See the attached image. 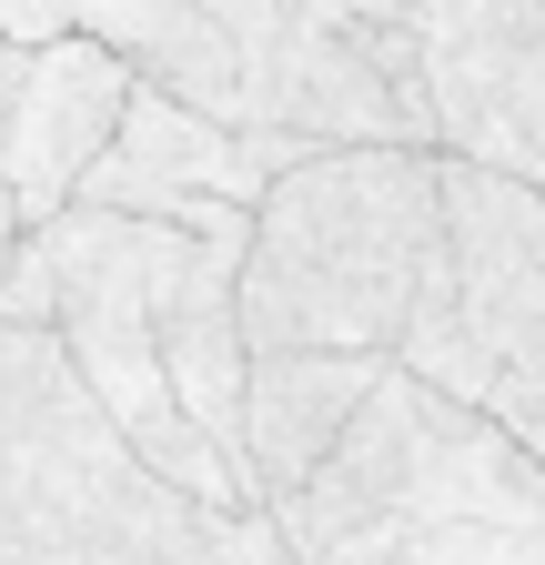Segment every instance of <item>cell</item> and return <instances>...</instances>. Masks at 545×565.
I'll use <instances>...</instances> for the list:
<instances>
[{"mask_svg":"<svg viewBox=\"0 0 545 565\" xmlns=\"http://www.w3.org/2000/svg\"><path fill=\"white\" fill-rule=\"evenodd\" d=\"M272 535L293 565H545V465L495 414L384 374Z\"/></svg>","mask_w":545,"mask_h":565,"instance_id":"cell-1","label":"cell"},{"mask_svg":"<svg viewBox=\"0 0 545 565\" xmlns=\"http://www.w3.org/2000/svg\"><path fill=\"white\" fill-rule=\"evenodd\" d=\"M445 233L435 152H313L253 212L243 343L253 353H364L394 364Z\"/></svg>","mask_w":545,"mask_h":565,"instance_id":"cell-2","label":"cell"},{"mask_svg":"<svg viewBox=\"0 0 545 565\" xmlns=\"http://www.w3.org/2000/svg\"><path fill=\"white\" fill-rule=\"evenodd\" d=\"M233 515H202L72 374L51 333L0 323V565H223Z\"/></svg>","mask_w":545,"mask_h":565,"instance_id":"cell-3","label":"cell"},{"mask_svg":"<svg viewBox=\"0 0 545 565\" xmlns=\"http://www.w3.org/2000/svg\"><path fill=\"white\" fill-rule=\"evenodd\" d=\"M435 182H445V233L425 263L415 323L394 343V374L485 414L545 333V192L445 152H435Z\"/></svg>","mask_w":545,"mask_h":565,"instance_id":"cell-4","label":"cell"},{"mask_svg":"<svg viewBox=\"0 0 545 565\" xmlns=\"http://www.w3.org/2000/svg\"><path fill=\"white\" fill-rule=\"evenodd\" d=\"M223 11L243 41V131L303 152H435V131L354 51L344 0H223Z\"/></svg>","mask_w":545,"mask_h":565,"instance_id":"cell-5","label":"cell"},{"mask_svg":"<svg viewBox=\"0 0 545 565\" xmlns=\"http://www.w3.org/2000/svg\"><path fill=\"white\" fill-rule=\"evenodd\" d=\"M435 152L545 192V0H415Z\"/></svg>","mask_w":545,"mask_h":565,"instance_id":"cell-6","label":"cell"},{"mask_svg":"<svg viewBox=\"0 0 545 565\" xmlns=\"http://www.w3.org/2000/svg\"><path fill=\"white\" fill-rule=\"evenodd\" d=\"M121 111H131V71H121L101 41L72 31V41L31 51L21 102H11V152H0V182H11L21 233H51L61 212L82 202V182L101 172Z\"/></svg>","mask_w":545,"mask_h":565,"instance_id":"cell-7","label":"cell"},{"mask_svg":"<svg viewBox=\"0 0 545 565\" xmlns=\"http://www.w3.org/2000/svg\"><path fill=\"white\" fill-rule=\"evenodd\" d=\"M384 374L394 364H364V353H253V384H243V484H253L263 515L323 475V455L354 435V414L374 404Z\"/></svg>","mask_w":545,"mask_h":565,"instance_id":"cell-8","label":"cell"},{"mask_svg":"<svg viewBox=\"0 0 545 565\" xmlns=\"http://www.w3.org/2000/svg\"><path fill=\"white\" fill-rule=\"evenodd\" d=\"M72 31L101 41L142 92L243 131V41H233L223 0H82Z\"/></svg>","mask_w":545,"mask_h":565,"instance_id":"cell-9","label":"cell"},{"mask_svg":"<svg viewBox=\"0 0 545 565\" xmlns=\"http://www.w3.org/2000/svg\"><path fill=\"white\" fill-rule=\"evenodd\" d=\"M21 71L31 51H0V152H11V102H21ZM21 253V212H11V182H0V263Z\"/></svg>","mask_w":545,"mask_h":565,"instance_id":"cell-10","label":"cell"},{"mask_svg":"<svg viewBox=\"0 0 545 565\" xmlns=\"http://www.w3.org/2000/svg\"><path fill=\"white\" fill-rule=\"evenodd\" d=\"M485 414H495L505 435H515V445H525V455L545 465V384H505V394H495Z\"/></svg>","mask_w":545,"mask_h":565,"instance_id":"cell-11","label":"cell"},{"mask_svg":"<svg viewBox=\"0 0 545 565\" xmlns=\"http://www.w3.org/2000/svg\"><path fill=\"white\" fill-rule=\"evenodd\" d=\"M223 565H293V555H284V535H272V515H233Z\"/></svg>","mask_w":545,"mask_h":565,"instance_id":"cell-12","label":"cell"},{"mask_svg":"<svg viewBox=\"0 0 545 565\" xmlns=\"http://www.w3.org/2000/svg\"><path fill=\"white\" fill-rule=\"evenodd\" d=\"M505 384H545V333H535V353H525V364H515Z\"/></svg>","mask_w":545,"mask_h":565,"instance_id":"cell-13","label":"cell"}]
</instances>
